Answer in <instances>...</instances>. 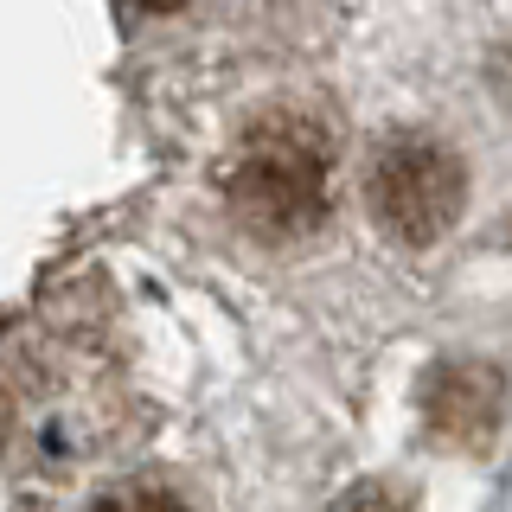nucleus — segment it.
Returning a JSON list of instances; mask_svg holds the SVG:
<instances>
[{
    "label": "nucleus",
    "mask_w": 512,
    "mask_h": 512,
    "mask_svg": "<svg viewBox=\"0 0 512 512\" xmlns=\"http://www.w3.org/2000/svg\"><path fill=\"white\" fill-rule=\"evenodd\" d=\"M327 180H333V141L327 128L301 109H276L237 141L224 192L231 212L263 237H295L320 224L327 212Z\"/></svg>",
    "instance_id": "f257e3e1"
},
{
    "label": "nucleus",
    "mask_w": 512,
    "mask_h": 512,
    "mask_svg": "<svg viewBox=\"0 0 512 512\" xmlns=\"http://www.w3.org/2000/svg\"><path fill=\"white\" fill-rule=\"evenodd\" d=\"M365 199L397 244H429L455 224L461 199H468V173H461L455 148L436 135H384L365 167Z\"/></svg>",
    "instance_id": "f03ea898"
},
{
    "label": "nucleus",
    "mask_w": 512,
    "mask_h": 512,
    "mask_svg": "<svg viewBox=\"0 0 512 512\" xmlns=\"http://www.w3.org/2000/svg\"><path fill=\"white\" fill-rule=\"evenodd\" d=\"M429 416H436V429L448 436H480V429L500 416V372L493 365H442L436 384H429Z\"/></svg>",
    "instance_id": "7ed1b4c3"
},
{
    "label": "nucleus",
    "mask_w": 512,
    "mask_h": 512,
    "mask_svg": "<svg viewBox=\"0 0 512 512\" xmlns=\"http://www.w3.org/2000/svg\"><path fill=\"white\" fill-rule=\"evenodd\" d=\"M90 512H186V506L167 500V493H154V487H128V493H109V500H96Z\"/></svg>",
    "instance_id": "20e7f679"
},
{
    "label": "nucleus",
    "mask_w": 512,
    "mask_h": 512,
    "mask_svg": "<svg viewBox=\"0 0 512 512\" xmlns=\"http://www.w3.org/2000/svg\"><path fill=\"white\" fill-rule=\"evenodd\" d=\"M333 512H410V506L397 500L391 487H352V493L333 500Z\"/></svg>",
    "instance_id": "39448f33"
},
{
    "label": "nucleus",
    "mask_w": 512,
    "mask_h": 512,
    "mask_svg": "<svg viewBox=\"0 0 512 512\" xmlns=\"http://www.w3.org/2000/svg\"><path fill=\"white\" fill-rule=\"evenodd\" d=\"M135 7H180V0H135Z\"/></svg>",
    "instance_id": "423d86ee"
}]
</instances>
